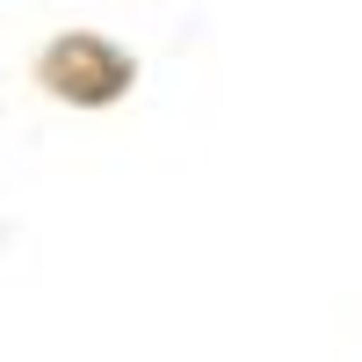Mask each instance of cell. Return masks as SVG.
Masks as SVG:
<instances>
[{"label":"cell","mask_w":362,"mask_h":362,"mask_svg":"<svg viewBox=\"0 0 362 362\" xmlns=\"http://www.w3.org/2000/svg\"><path fill=\"white\" fill-rule=\"evenodd\" d=\"M29 80L66 109H116L138 87V58L116 37H102V29H66V37H51L37 51Z\"/></svg>","instance_id":"obj_1"}]
</instances>
